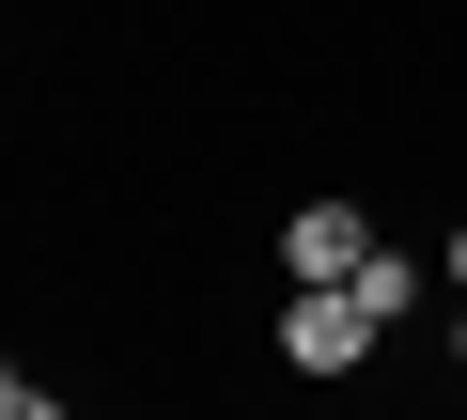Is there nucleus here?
Wrapping results in <instances>:
<instances>
[{
  "label": "nucleus",
  "instance_id": "nucleus-3",
  "mask_svg": "<svg viewBox=\"0 0 467 420\" xmlns=\"http://www.w3.org/2000/svg\"><path fill=\"white\" fill-rule=\"evenodd\" d=\"M358 312L405 327V312H420V265H405V250H358Z\"/></svg>",
  "mask_w": 467,
  "mask_h": 420
},
{
  "label": "nucleus",
  "instance_id": "nucleus-4",
  "mask_svg": "<svg viewBox=\"0 0 467 420\" xmlns=\"http://www.w3.org/2000/svg\"><path fill=\"white\" fill-rule=\"evenodd\" d=\"M0 420H47V374H16V358H0Z\"/></svg>",
  "mask_w": 467,
  "mask_h": 420
},
{
  "label": "nucleus",
  "instance_id": "nucleus-6",
  "mask_svg": "<svg viewBox=\"0 0 467 420\" xmlns=\"http://www.w3.org/2000/svg\"><path fill=\"white\" fill-rule=\"evenodd\" d=\"M451 374H467V327H451Z\"/></svg>",
  "mask_w": 467,
  "mask_h": 420
},
{
  "label": "nucleus",
  "instance_id": "nucleus-1",
  "mask_svg": "<svg viewBox=\"0 0 467 420\" xmlns=\"http://www.w3.org/2000/svg\"><path fill=\"white\" fill-rule=\"evenodd\" d=\"M389 327L358 312V281H296V312H281V374H358Z\"/></svg>",
  "mask_w": 467,
  "mask_h": 420
},
{
  "label": "nucleus",
  "instance_id": "nucleus-2",
  "mask_svg": "<svg viewBox=\"0 0 467 420\" xmlns=\"http://www.w3.org/2000/svg\"><path fill=\"white\" fill-rule=\"evenodd\" d=\"M358 250H374L358 202H296V234H281V265H296V281H358Z\"/></svg>",
  "mask_w": 467,
  "mask_h": 420
},
{
  "label": "nucleus",
  "instance_id": "nucleus-5",
  "mask_svg": "<svg viewBox=\"0 0 467 420\" xmlns=\"http://www.w3.org/2000/svg\"><path fill=\"white\" fill-rule=\"evenodd\" d=\"M451 296H467V234H451Z\"/></svg>",
  "mask_w": 467,
  "mask_h": 420
}]
</instances>
